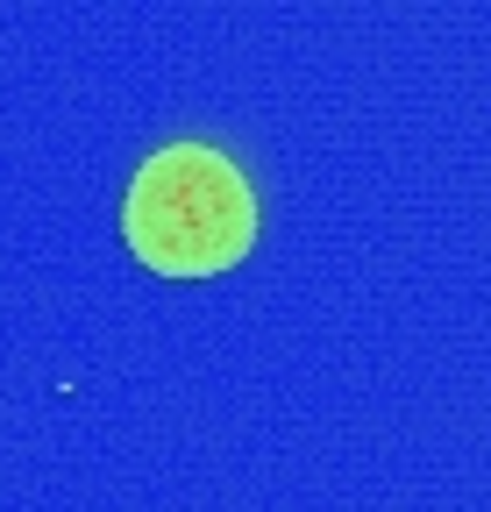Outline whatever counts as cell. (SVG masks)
<instances>
[{
	"mask_svg": "<svg viewBox=\"0 0 491 512\" xmlns=\"http://www.w3.org/2000/svg\"><path fill=\"white\" fill-rule=\"evenodd\" d=\"M121 235L164 278H214L257 242L250 178L214 143H171L136 171L121 200Z\"/></svg>",
	"mask_w": 491,
	"mask_h": 512,
	"instance_id": "6da1fadb",
	"label": "cell"
}]
</instances>
